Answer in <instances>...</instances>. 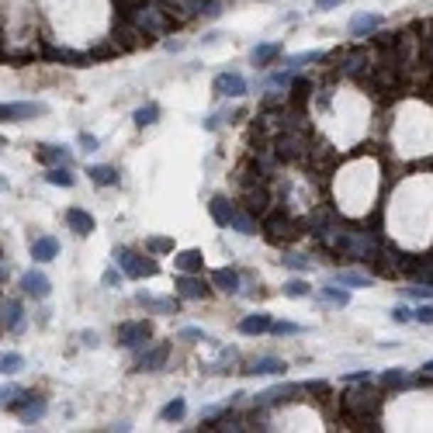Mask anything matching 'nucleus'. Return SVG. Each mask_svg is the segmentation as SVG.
I'll use <instances>...</instances> for the list:
<instances>
[{
    "label": "nucleus",
    "mask_w": 433,
    "mask_h": 433,
    "mask_svg": "<svg viewBox=\"0 0 433 433\" xmlns=\"http://www.w3.org/2000/svg\"><path fill=\"white\" fill-rule=\"evenodd\" d=\"M343 409H347V416H353V419H368V416H375L381 409V395L364 381V385H357V388H347Z\"/></svg>",
    "instance_id": "f257e3e1"
},
{
    "label": "nucleus",
    "mask_w": 433,
    "mask_h": 433,
    "mask_svg": "<svg viewBox=\"0 0 433 433\" xmlns=\"http://www.w3.org/2000/svg\"><path fill=\"white\" fill-rule=\"evenodd\" d=\"M132 21H136L146 35H166L170 18H166V7L160 0H142L139 7H132Z\"/></svg>",
    "instance_id": "f03ea898"
},
{
    "label": "nucleus",
    "mask_w": 433,
    "mask_h": 433,
    "mask_svg": "<svg viewBox=\"0 0 433 433\" xmlns=\"http://www.w3.org/2000/svg\"><path fill=\"white\" fill-rule=\"evenodd\" d=\"M114 264L129 274V277H153V274H156V264L146 260L136 250H129V246H118V250H114Z\"/></svg>",
    "instance_id": "7ed1b4c3"
},
{
    "label": "nucleus",
    "mask_w": 433,
    "mask_h": 433,
    "mask_svg": "<svg viewBox=\"0 0 433 433\" xmlns=\"http://www.w3.org/2000/svg\"><path fill=\"white\" fill-rule=\"evenodd\" d=\"M301 149H305V136L295 129H284L274 139V156H281V160H295V156H301Z\"/></svg>",
    "instance_id": "20e7f679"
},
{
    "label": "nucleus",
    "mask_w": 433,
    "mask_h": 433,
    "mask_svg": "<svg viewBox=\"0 0 433 433\" xmlns=\"http://www.w3.org/2000/svg\"><path fill=\"white\" fill-rule=\"evenodd\" d=\"M114 336H118V343H122V347H139V343H146V340L153 336V326L146 323V319H136V323H122Z\"/></svg>",
    "instance_id": "39448f33"
},
{
    "label": "nucleus",
    "mask_w": 433,
    "mask_h": 433,
    "mask_svg": "<svg viewBox=\"0 0 433 433\" xmlns=\"http://www.w3.org/2000/svg\"><path fill=\"white\" fill-rule=\"evenodd\" d=\"M142 38H146V31L132 21V25H114L111 31V42L118 46V53H129V49H139L142 46Z\"/></svg>",
    "instance_id": "423d86ee"
},
{
    "label": "nucleus",
    "mask_w": 433,
    "mask_h": 433,
    "mask_svg": "<svg viewBox=\"0 0 433 433\" xmlns=\"http://www.w3.org/2000/svg\"><path fill=\"white\" fill-rule=\"evenodd\" d=\"M264 232H267L271 243H292L295 240V222L281 215H267L264 218Z\"/></svg>",
    "instance_id": "0eeeda50"
},
{
    "label": "nucleus",
    "mask_w": 433,
    "mask_h": 433,
    "mask_svg": "<svg viewBox=\"0 0 433 433\" xmlns=\"http://www.w3.org/2000/svg\"><path fill=\"white\" fill-rule=\"evenodd\" d=\"M46 105H38V101H18V105H4L0 108V118L4 122H21V118H42L46 114Z\"/></svg>",
    "instance_id": "6e6552de"
},
{
    "label": "nucleus",
    "mask_w": 433,
    "mask_h": 433,
    "mask_svg": "<svg viewBox=\"0 0 433 433\" xmlns=\"http://www.w3.org/2000/svg\"><path fill=\"white\" fill-rule=\"evenodd\" d=\"M305 388L301 385H277V388H271V392H264V395H257V406L271 409V406H281V402H292L295 395H301Z\"/></svg>",
    "instance_id": "1a4fd4ad"
},
{
    "label": "nucleus",
    "mask_w": 433,
    "mask_h": 433,
    "mask_svg": "<svg viewBox=\"0 0 433 433\" xmlns=\"http://www.w3.org/2000/svg\"><path fill=\"white\" fill-rule=\"evenodd\" d=\"M212 90H215L218 97H243L246 80L240 77V73H218L215 83H212Z\"/></svg>",
    "instance_id": "9d476101"
},
{
    "label": "nucleus",
    "mask_w": 433,
    "mask_h": 433,
    "mask_svg": "<svg viewBox=\"0 0 433 433\" xmlns=\"http://www.w3.org/2000/svg\"><path fill=\"white\" fill-rule=\"evenodd\" d=\"M14 412H18L25 423H35V419H42V416H46V399H38V395L25 392V399L14 406Z\"/></svg>",
    "instance_id": "9b49d317"
},
{
    "label": "nucleus",
    "mask_w": 433,
    "mask_h": 433,
    "mask_svg": "<svg viewBox=\"0 0 433 433\" xmlns=\"http://www.w3.org/2000/svg\"><path fill=\"white\" fill-rule=\"evenodd\" d=\"M21 292H25L28 298H46L49 295V277L42 271H28L25 277H21Z\"/></svg>",
    "instance_id": "f8f14e48"
},
{
    "label": "nucleus",
    "mask_w": 433,
    "mask_h": 433,
    "mask_svg": "<svg viewBox=\"0 0 433 433\" xmlns=\"http://www.w3.org/2000/svg\"><path fill=\"white\" fill-rule=\"evenodd\" d=\"M177 295L181 298H205L208 295V284H205L201 277H194V274H181V277H177Z\"/></svg>",
    "instance_id": "ddd939ff"
},
{
    "label": "nucleus",
    "mask_w": 433,
    "mask_h": 433,
    "mask_svg": "<svg viewBox=\"0 0 433 433\" xmlns=\"http://www.w3.org/2000/svg\"><path fill=\"white\" fill-rule=\"evenodd\" d=\"M66 225H70L77 236H90V232H94V215L83 212V208H70V212H66Z\"/></svg>",
    "instance_id": "4468645a"
},
{
    "label": "nucleus",
    "mask_w": 433,
    "mask_h": 433,
    "mask_svg": "<svg viewBox=\"0 0 433 433\" xmlns=\"http://www.w3.org/2000/svg\"><path fill=\"white\" fill-rule=\"evenodd\" d=\"M55 253H59V240H55V236H38V240L31 243V257H35L38 264L55 260Z\"/></svg>",
    "instance_id": "2eb2a0df"
},
{
    "label": "nucleus",
    "mask_w": 433,
    "mask_h": 433,
    "mask_svg": "<svg viewBox=\"0 0 433 433\" xmlns=\"http://www.w3.org/2000/svg\"><path fill=\"white\" fill-rule=\"evenodd\" d=\"M21 326H25L21 301H18V298H7V301H4V329H7V333H18Z\"/></svg>",
    "instance_id": "dca6fc26"
},
{
    "label": "nucleus",
    "mask_w": 433,
    "mask_h": 433,
    "mask_svg": "<svg viewBox=\"0 0 433 433\" xmlns=\"http://www.w3.org/2000/svg\"><path fill=\"white\" fill-rule=\"evenodd\" d=\"M166 357H170V343H156L153 351L139 360V371H160L163 364H166Z\"/></svg>",
    "instance_id": "f3484780"
},
{
    "label": "nucleus",
    "mask_w": 433,
    "mask_h": 433,
    "mask_svg": "<svg viewBox=\"0 0 433 433\" xmlns=\"http://www.w3.org/2000/svg\"><path fill=\"white\" fill-rule=\"evenodd\" d=\"M274 326V319L267 316V312H257V316H246L243 323H240V333H246V336H260V333H267Z\"/></svg>",
    "instance_id": "a211bd4d"
},
{
    "label": "nucleus",
    "mask_w": 433,
    "mask_h": 433,
    "mask_svg": "<svg viewBox=\"0 0 433 433\" xmlns=\"http://www.w3.org/2000/svg\"><path fill=\"white\" fill-rule=\"evenodd\" d=\"M212 284H215L218 292H225V295H236L240 292V274L232 271V267H222V271L212 274Z\"/></svg>",
    "instance_id": "6ab92c4d"
},
{
    "label": "nucleus",
    "mask_w": 433,
    "mask_h": 433,
    "mask_svg": "<svg viewBox=\"0 0 433 433\" xmlns=\"http://www.w3.org/2000/svg\"><path fill=\"white\" fill-rule=\"evenodd\" d=\"M173 264H177V271L194 274V271H201V264H205V257H201V250H181V253L173 257Z\"/></svg>",
    "instance_id": "aec40b11"
},
{
    "label": "nucleus",
    "mask_w": 433,
    "mask_h": 433,
    "mask_svg": "<svg viewBox=\"0 0 433 433\" xmlns=\"http://www.w3.org/2000/svg\"><path fill=\"white\" fill-rule=\"evenodd\" d=\"M277 55H281V42H264V46H257V49L250 53V59H253V66L264 70V66H271Z\"/></svg>",
    "instance_id": "412c9836"
},
{
    "label": "nucleus",
    "mask_w": 433,
    "mask_h": 433,
    "mask_svg": "<svg viewBox=\"0 0 433 433\" xmlns=\"http://www.w3.org/2000/svg\"><path fill=\"white\" fill-rule=\"evenodd\" d=\"M284 371H288L284 360H277V357H257L246 375H284Z\"/></svg>",
    "instance_id": "4be33fe9"
},
{
    "label": "nucleus",
    "mask_w": 433,
    "mask_h": 433,
    "mask_svg": "<svg viewBox=\"0 0 433 433\" xmlns=\"http://www.w3.org/2000/svg\"><path fill=\"white\" fill-rule=\"evenodd\" d=\"M378 25H381L378 14H357V18L351 21V35H353V38H364V35L378 31Z\"/></svg>",
    "instance_id": "5701e85b"
},
{
    "label": "nucleus",
    "mask_w": 433,
    "mask_h": 433,
    "mask_svg": "<svg viewBox=\"0 0 433 433\" xmlns=\"http://www.w3.org/2000/svg\"><path fill=\"white\" fill-rule=\"evenodd\" d=\"M236 232H243V236H257V222H253V215L246 212V208H240V205H232V222H229Z\"/></svg>",
    "instance_id": "b1692460"
},
{
    "label": "nucleus",
    "mask_w": 433,
    "mask_h": 433,
    "mask_svg": "<svg viewBox=\"0 0 433 433\" xmlns=\"http://www.w3.org/2000/svg\"><path fill=\"white\" fill-rule=\"evenodd\" d=\"M38 163H46V166H70V149H63V146H42L38 149Z\"/></svg>",
    "instance_id": "393cba45"
},
{
    "label": "nucleus",
    "mask_w": 433,
    "mask_h": 433,
    "mask_svg": "<svg viewBox=\"0 0 433 433\" xmlns=\"http://www.w3.org/2000/svg\"><path fill=\"white\" fill-rule=\"evenodd\" d=\"M212 218H215L222 229H229V222H232V201H225V198H212Z\"/></svg>",
    "instance_id": "a878e982"
},
{
    "label": "nucleus",
    "mask_w": 433,
    "mask_h": 433,
    "mask_svg": "<svg viewBox=\"0 0 433 433\" xmlns=\"http://www.w3.org/2000/svg\"><path fill=\"white\" fill-rule=\"evenodd\" d=\"M87 173H90V181H94V184H101V188L118 184V170H114V166H90Z\"/></svg>",
    "instance_id": "bb28decb"
},
{
    "label": "nucleus",
    "mask_w": 433,
    "mask_h": 433,
    "mask_svg": "<svg viewBox=\"0 0 433 433\" xmlns=\"http://www.w3.org/2000/svg\"><path fill=\"white\" fill-rule=\"evenodd\" d=\"M46 181L55 184V188H73V173H70V166H66V163H63V166H49Z\"/></svg>",
    "instance_id": "cd10ccee"
},
{
    "label": "nucleus",
    "mask_w": 433,
    "mask_h": 433,
    "mask_svg": "<svg viewBox=\"0 0 433 433\" xmlns=\"http://www.w3.org/2000/svg\"><path fill=\"white\" fill-rule=\"evenodd\" d=\"M184 412H188L184 399H173V402H166V406L160 409V419H166V423H177V419H184Z\"/></svg>",
    "instance_id": "c85d7f7f"
},
{
    "label": "nucleus",
    "mask_w": 433,
    "mask_h": 433,
    "mask_svg": "<svg viewBox=\"0 0 433 433\" xmlns=\"http://www.w3.org/2000/svg\"><path fill=\"white\" fill-rule=\"evenodd\" d=\"M364 66H368V53H360V49H357V53L343 55V73H351V77H357V73H360Z\"/></svg>",
    "instance_id": "c756f323"
},
{
    "label": "nucleus",
    "mask_w": 433,
    "mask_h": 433,
    "mask_svg": "<svg viewBox=\"0 0 433 433\" xmlns=\"http://www.w3.org/2000/svg\"><path fill=\"white\" fill-rule=\"evenodd\" d=\"M381 381H385L388 388H406V385H412V378L406 375V368H392V371H385Z\"/></svg>",
    "instance_id": "7c9ffc66"
},
{
    "label": "nucleus",
    "mask_w": 433,
    "mask_h": 433,
    "mask_svg": "<svg viewBox=\"0 0 433 433\" xmlns=\"http://www.w3.org/2000/svg\"><path fill=\"white\" fill-rule=\"evenodd\" d=\"M0 399H4V409H14L21 399H25V388H18V385H4Z\"/></svg>",
    "instance_id": "2f4dec72"
},
{
    "label": "nucleus",
    "mask_w": 433,
    "mask_h": 433,
    "mask_svg": "<svg viewBox=\"0 0 433 433\" xmlns=\"http://www.w3.org/2000/svg\"><path fill=\"white\" fill-rule=\"evenodd\" d=\"M25 368V357L21 353H4V360H0V371L4 375H14V371H21Z\"/></svg>",
    "instance_id": "473e14b6"
},
{
    "label": "nucleus",
    "mask_w": 433,
    "mask_h": 433,
    "mask_svg": "<svg viewBox=\"0 0 433 433\" xmlns=\"http://www.w3.org/2000/svg\"><path fill=\"white\" fill-rule=\"evenodd\" d=\"M156 118H160V108H156V105H146V108H139V111H136V125H139V129L153 125Z\"/></svg>",
    "instance_id": "72a5a7b5"
},
{
    "label": "nucleus",
    "mask_w": 433,
    "mask_h": 433,
    "mask_svg": "<svg viewBox=\"0 0 433 433\" xmlns=\"http://www.w3.org/2000/svg\"><path fill=\"white\" fill-rule=\"evenodd\" d=\"M246 201H250V205H246L250 212H267V191H264V188L250 191V194H246Z\"/></svg>",
    "instance_id": "f704fd0d"
},
{
    "label": "nucleus",
    "mask_w": 433,
    "mask_h": 433,
    "mask_svg": "<svg viewBox=\"0 0 433 433\" xmlns=\"http://www.w3.org/2000/svg\"><path fill=\"white\" fill-rule=\"evenodd\" d=\"M336 281H340V284H347V288H364V284H368V274L343 271V274H336Z\"/></svg>",
    "instance_id": "c9c22d12"
},
{
    "label": "nucleus",
    "mask_w": 433,
    "mask_h": 433,
    "mask_svg": "<svg viewBox=\"0 0 433 433\" xmlns=\"http://www.w3.org/2000/svg\"><path fill=\"white\" fill-rule=\"evenodd\" d=\"M309 292H312V288H309L301 277H295V281H288V284H284V295H288V298H305Z\"/></svg>",
    "instance_id": "e433bc0d"
},
{
    "label": "nucleus",
    "mask_w": 433,
    "mask_h": 433,
    "mask_svg": "<svg viewBox=\"0 0 433 433\" xmlns=\"http://www.w3.org/2000/svg\"><path fill=\"white\" fill-rule=\"evenodd\" d=\"M284 267H292V271H309V257H301V253H284V260H281Z\"/></svg>",
    "instance_id": "4c0bfd02"
},
{
    "label": "nucleus",
    "mask_w": 433,
    "mask_h": 433,
    "mask_svg": "<svg viewBox=\"0 0 433 433\" xmlns=\"http://www.w3.org/2000/svg\"><path fill=\"white\" fill-rule=\"evenodd\" d=\"M146 246H149L153 253H170V250H173V240H166V236H153Z\"/></svg>",
    "instance_id": "58836bf2"
},
{
    "label": "nucleus",
    "mask_w": 433,
    "mask_h": 433,
    "mask_svg": "<svg viewBox=\"0 0 433 433\" xmlns=\"http://www.w3.org/2000/svg\"><path fill=\"white\" fill-rule=\"evenodd\" d=\"M323 298L326 301H333V305H347V301H351L347 292H336V288H323Z\"/></svg>",
    "instance_id": "ea45409f"
},
{
    "label": "nucleus",
    "mask_w": 433,
    "mask_h": 433,
    "mask_svg": "<svg viewBox=\"0 0 433 433\" xmlns=\"http://www.w3.org/2000/svg\"><path fill=\"white\" fill-rule=\"evenodd\" d=\"M271 333H277V336H298V333H301V326H295V323H274Z\"/></svg>",
    "instance_id": "a19ab883"
},
{
    "label": "nucleus",
    "mask_w": 433,
    "mask_h": 433,
    "mask_svg": "<svg viewBox=\"0 0 433 433\" xmlns=\"http://www.w3.org/2000/svg\"><path fill=\"white\" fill-rule=\"evenodd\" d=\"M416 319H419V323H427V326H433V305H419V309H416Z\"/></svg>",
    "instance_id": "79ce46f5"
},
{
    "label": "nucleus",
    "mask_w": 433,
    "mask_h": 433,
    "mask_svg": "<svg viewBox=\"0 0 433 433\" xmlns=\"http://www.w3.org/2000/svg\"><path fill=\"white\" fill-rule=\"evenodd\" d=\"M125 274V271H122ZM122 274H118V267H111V271H105V284L108 288H114V284H122Z\"/></svg>",
    "instance_id": "37998d69"
},
{
    "label": "nucleus",
    "mask_w": 433,
    "mask_h": 433,
    "mask_svg": "<svg viewBox=\"0 0 433 433\" xmlns=\"http://www.w3.org/2000/svg\"><path fill=\"white\" fill-rule=\"evenodd\" d=\"M80 146H83V149H87V153H94V149H97V139H94V136H87V132H83V136H80Z\"/></svg>",
    "instance_id": "c03bdc74"
},
{
    "label": "nucleus",
    "mask_w": 433,
    "mask_h": 433,
    "mask_svg": "<svg viewBox=\"0 0 433 433\" xmlns=\"http://www.w3.org/2000/svg\"><path fill=\"white\" fill-rule=\"evenodd\" d=\"M392 319H395V323H409L412 316H409V309H395V312H392Z\"/></svg>",
    "instance_id": "a18cd8bd"
},
{
    "label": "nucleus",
    "mask_w": 433,
    "mask_h": 433,
    "mask_svg": "<svg viewBox=\"0 0 433 433\" xmlns=\"http://www.w3.org/2000/svg\"><path fill=\"white\" fill-rule=\"evenodd\" d=\"M80 340H83V343H87V347H94V343H97V333H83Z\"/></svg>",
    "instance_id": "49530a36"
},
{
    "label": "nucleus",
    "mask_w": 433,
    "mask_h": 433,
    "mask_svg": "<svg viewBox=\"0 0 433 433\" xmlns=\"http://www.w3.org/2000/svg\"><path fill=\"white\" fill-rule=\"evenodd\" d=\"M184 336H194V340H208V336H205L201 329H184Z\"/></svg>",
    "instance_id": "de8ad7c7"
},
{
    "label": "nucleus",
    "mask_w": 433,
    "mask_h": 433,
    "mask_svg": "<svg viewBox=\"0 0 433 433\" xmlns=\"http://www.w3.org/2000/svg\"><path fill=\"white\" fill-rule=\"evenodd\" d=\"M336 4H340V0H316V7H319V11H326V7H336Z\"/></svg>",
    "instance_id": "09e8293b"
},
{
    "label": "nucleus",
    "mask_w": 433,
    "mask_h": 433,
    "mask_svg": "<svg viewBox=\"0 0 433 433\" xmlns=\"http://www.w3.org/2000/svg\"><path fill=\"white\" fill-rule=\"evenodd\" d=\"M423 371H427V375H433V360H427V364H423Z\"/></svg>",
    "instance_id": "8fccbe9b"
}]
</instances>
